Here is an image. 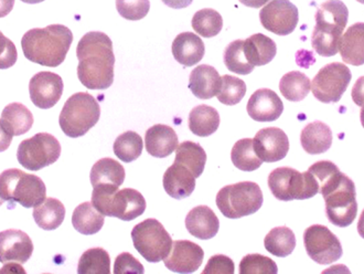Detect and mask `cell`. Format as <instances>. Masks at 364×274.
Here are the masks:
<instances>
[{"label": "cell", "mask_w": 364, "mask_h": 274, "mask_svg": "<svg viewBox=\"0 0 364 274\" xmlns=\"http://www.w3.org/2000/svg\"><path fill=\"white\" fill-rule=\"evenodd\" d=\"M63 88V80L60 75L53 72H39L30 80V99L39 109H51L61 99Z\"/></svg>", "instance_id": "cell-15"}, {"label": "cell", "mask_w": 364, "mask_h": 274, "mask_svg": "<svg viewBox=\"0 0 364 274\" xmlns=\"http://www.w3.org/2000/svg\"><path fill=\"white\" fill-rule=\"evenodd\" d=\"M134 247L146 261H163L173 249V241L167 230L156 219H146L132 230Z\"/></svg>", "instance_id": "cell-9"}, {"label": "cell", "mask_w": 364, "mask_h": 274, "mask_svg": "<svg viewBox=\"0 0 364 274\" xmlns=\"http://www.w3.org/2000/svg\"><path fill=\"white\" fill-rule=\"evenodd\" d=\"M339 51L342 60L348 65H364V23L348 28L340 41Z\"/></svg>", "instance_id": "cell-26"}, {"label": "cell", "mask_w": 364, "mask_h": 274, "mask_svg": "<svg viewBox=\"0 0 364 274\" xmlns=\"http://www.w3.org/2000/svg\"><path fill=\"white\" fill-rule=\"evenodd\" d=\"M77 77L90 90H106L114 82L115 56L109 36L100 31L84 35L77 48Z\"/></svg>", "instance_id": "cell-1"}, {"label": "cell", "mask_w": 364, "mask_h": 274, "mask_svg": "<svg viewBox=\"0 0 364 274\" xmlns=\"http://www.w3.org/2000/svg\"><path fill=\"white\" fill-rule=\"evenodd\" d=\"M277 272L275 261L259 253L245 255L240 263L241 274H276Z\"/></svg>", "instance_id": "cell-43"}, {"label": "cell", "mask_w": 364, "mask_h": 274, "mask_svg": "<svg viewBox=\"0 0 364 274\" xmlns=\"http://www.w3.org/2000/svg\"><path fill=\"white\" fill-rule=\"evenodd\" d=\"M253 143L256 155L266 163L282 161L289 151L287 135L278 127L262 129L256 134Z\"/></svg>", "instance_id": "cell-16"}, {"label": "cell", "mask_w": 364, "mask_h": 274, "mask_svg": "<svg viewBox=\"0 0 364 274\" xmlns=\"http://www.w3.org/2000/svg\"><path fill=\"white\" fill-rule=\"evenodd\" d=\"M4 203H5V201H4V200L1 199V198H0V206L3 205Z\"/></svg>", "instance_id": "cell-56"}, {"label": "cell", "mask_w": 364, "mask_h": 274, "mask_svg": "<svg viewBox=\"0 0 364 274\" xmlns=\"http://www.w3.org/2000/svg\"><path fill=\"white\" fill-rule=\"evenodd\" d=\"M352 75L343 63L333 62L320 69L311 83L314 97L323 103H337L347 91Z\"/></svg>", "instance_id": "cell-12"}, {"label": "cell", "mask_w": 364, "mask_h": 274, "mask_svg": "<svg viewBox=\"0 0 364 274\" xmlns=\"http://www.w3.org/2000/svg\"><path fill=\"white\" fill-rule=\"evenodd\" d=\"M264 246L275 257H288L296 248L295 233L288 227L274 228L266 236Z\"/></svg>", "instance_id": "cell-34"}, {"label": "cell", "mask_w": 364, "mask_h": 274, "mask_svg": "<svg viewBox=\"0 0 364 274\" xmlns=\"http://www.w3.org/2000/svg\"><path fill=\"white\" fill-rule=\"evenodd\" d=\"M358 233L364 239V209L360 216L359 223H358Z\"/></svg>", "instance_id": "cell-53"}, {"label": "cell", "mask_w": 364, "mask_h": 274, "mask_svg": "<svg viewBox=\"0 0 364 274\" xmlns=\"http://www.w3.org/2000/svg\"><path fill=\"white\" fill-rule=\"evenodd\" d=\"M0 198L9 203V209H14L15 204L35 208L47 198V187L38 176L11 168L0 174Z\"/></svg>", "instance_id": "cell-5"}, {"label": "cell", "mask_w": 364, "mask_h": 274, "mask_svg": "<svg viewBox=\"0 0 364 274\" xmlns=\"http://www.w3.org/2000/svg\"><path fill=\"white\" fill-rule=\"evenodd\" d=\"M105 218L95 209L92 203H83L77 206L72 215V225L82 235H95L103 228Z\"/></svg>", "instance_id": "cell-31"}, {"label": "cell", "mask_w": 364, "mask_h": 274, "mask_svg": "<svg viewBox=\"0 0 364 274\" xmlns=\"http://www.w3.org/2000/svg\"><path fill=\"white\" fill-rule=\"evenodd\" d=\"M15 0H0V18L9 15L10 11L14 9Z\"/></svg>", "instance_id": "cell-51"}, {"label": "cell", "mask_w": 364, "mask_h": 274, "mask_svg": "<svg viewBox=\"0 0 364 274\" xmlns=\"http://www.w3.org/2000/svg\"><path fill=\"white\" fill-rule=\"evenodd\" d=\"M93 188L92 205L103 216L132 221L145 213V198L135 189L124 188L119 191V187L112 185Z\"/></svg>", "instance_id": "cell-4"}, {"label": "cell", "mask_w": 364, "mask_h": 274, "mask_svg": "<svg viewBox=\"0 0 364 274\" xmlns=\"http://www.w3.org/2000/svg\"><path fill=\"white\" fill-rule=\"evenodd\" d=\"M90 178L93 187L99 185L119 187L125 181V169L113 158H102L94 164Z\"/></svg>", "instance_id": "cell-28"}, {"label": "cell", "mask_w": 364, "mask_h": 274, "mask_svg": "<svg viewBox=\"0 0 364 274\" xmlns=\"http://www.w3.org/2000/svg\"><path fill=\"white\" fill-rule=\"evenodd\" d=\"M219 126V112L214 107L202 104L190 112L189 129L195 135L208 137L215 133Z\"/></svg>", "instance_id": "cell-29"}, {"label": "cell", "mask_w": 364, "mask_h": 274, "mask_svg": "<svg viewBox=\"0 0 364 274\" xmlns=\"http://www.w3.org/2000/svg\"><path fill=\"white\" fill-rule=\"evenodd\" d=\"M146 149L149 155L165 158L171 155L179 145L177 133L173 127L157 124L148 129L145 135Z\"/></svg>", "instance_id": "cell-21"}, {"label": "cell", "mask_w": 364, "mask_h": 274, "mask_svg": "<svg viewBox=\"0 0 364 274\" xmlns=\"http://www.w3.org/2000/svg\"><path fill=\"white\" fill-rule=\"evenodd\" d=\"M219 72L211 65H201L191 72L189 89L198 99L209 100L217 97L221 89Z\"/></svg>", "instance_id": "cell-24"}, {"label": "cell", "mask_w": 364, "mask_h": 274, "mask_svg": "<svg viewBox=\"0 0 364 274\" xmlns=\"http://www.w3.org/2000/svg\"><path fill=\"white\" fill-rule=\"evenodd\" d=\"M271 0H240V3L243 4L246 7L261 8L262 6L269 3Z\"/></svg>", "instance_id": "cell-52"}, {"label": "cell", "mask_w": 364, "mask_h": 274, "mask_svg": "<svg viewBox=\"0 0 364 274\" xmlns=\"http://www.w3.org/2000/svg\"><path fill=\"white\" fill-rule=\"evenodd\" d=\"M277 47L274 40L263 33H256L244 40V53L254 67L267 65L275 58Z\"/></svg>", "instance_id": "cell-27"}, {"label": "cell", "mask_w": 364, "mask_h": 274, "mask_svg": "<svg viewBox=\"0 0 364 274\" xmlns=\"http://www.w3.org/2000/svg\"><path fill=\"white\" fill-rule=\"evenodd\" d=\"M352 100L358 107H364V75L359 78L352 89Z\"/></svg>", "instance_id": "cell-48"}, {"label": "cell", "mask_w": 364, "mask_h": 274, "mask_svg": "<svg viewBox=\"0 0 364 274\" xmlns=\"http://www.w3.org/2000/svg\"><path fill=\"white\" fill-rule=\"evenodd\" d=\"M163 183L170 197L185 199L195 191L196 177L186 166L175 163L166 171Z\"/></svg>", "instance_id": "cell-22"}, {"label": "cell", "mask_w": 364, "mask_h": 274, "mask_svg": "<svg viewBox=\"0 0 364 274\" xmlns=\"http://www.w3.org/2000/svg\"><path fill=\"white\" fill-rule=\"evenodd\" d=\"M203 258L205 252L199 245L189 240H177L164 262L167 269L175 273H193L199 269Z\"/></svg>", "instance_id": "cell-17"}, {"label": "cell", "mask_w": 364, "mask_h": 274, "mask_svg": "<svg viewBox=\"0 0 364 274\" xmlns=\"http://www.w3.org/2000/svg\"><path fill=\"white\" fill-rule=\"evenodd\" d=\"M301 143L310 155L326 153L333 145V132L323 122H313L301 131Z\"/></svg>", "instance_id": "cell-25"}, {"label": "cell", "mask_w": 364, "mask_h": 274, "mask_svg": "<svg viewBox=\"0 0 364 274\" xmlns=\"http://www.w3.org/2000/svg\"><path fill=\"white\" fill-rule=\"evenodd\" d=\"M192 28L201 37H215L221 33L223 19L217 10L205 8L195 14L192 18Z\"/></svg>", "instance_id": "cell-39"}, {"label": "cell", "mask_w": 364, "mask_h": 274, "mask_svg": "<svg viewBox=\"0 0 364 274\" xmlns=\"http://www.w3.org/2000/svg\"><path fill=\"white\" fill-rule=\"evenodd\" d=\"M21 1L26 4H30V5H33V4L42 3V1H45V0H21Z\"/></svg>", "instance_id": "cell-54"}, {"label": "cell", "mask_w": 364, "mask_h": 274, "mask_svg": "<svg viewBox=\"0 0 364 274\" xmlns=\"http://www.w3.org/2000/svg\"><path fill=\"white\" fill-rule=\"evenodd\" d=\"M79 274L111 273V258L103 248H92L81 255L77 265Z\"/></svg>", "instance_id": "cell-36"}, {"label": "cell", "mask_w": 364, "mask_h": 274, "mask_svg": "<svg viewBox=\"0 0 364 274\" xmlns=\"http://www.w3.org/2000/svg\"><path fill=\"white\" fill-rule=\"evenodd\" d=\"M311 88L309 78L299 71L288 72L279 82L283 97L291 102H301L307 97Z\"/></svg>", "instance_id": "cell-35"}, {"label": "cell", "mask_w": 364, "mask_h": 274, "mask_svg": "<svg viewBox=\"0 0 364 274\" xmlns=\"http://www.w3.org/2000/svg\"><path fill=\"white\" fill-rule=\"evenodd\" d=\"M261 187L253 181L228 185L217 195V206L222 215L230 219H240L257 213L263 205Z\"/></svg>", "instance_id": "cell-7"}, {"label": "cell", "mask_w": 364, "mask_h": 274, "mask_svg": "<svg viewBox=\"0 0 364 274\" xmlns=\"http://www.w3.org/2000/svg\"><path fill=\"white\" fill-rule=\"evenodd\" d=\"M145 272L144 265L133 255L123 252L116 258L114 265L115 274H143Z\"/></svg>", "instance_id": "cell-45"}, {"label": "cell", "mask_w": 364, "mask_h": 274, "mask_svg": "<svg viewBox=\"0 0 364 274\" xmlns=\"http://www.w3.org/2000/svg\"><path fill=\"white\" fill-rule=\"evenodd\" d=\"M224 65L228 69L237 75H247L253 72L254 65H252L244 53V40H235L231 42L223 55Z\"/></svg>", "instance_id": "cell-41"}, {"label": "cell", "mask_w": 364, "mask_h": 274, "mask_svg": "<svg viewBox=\"0 0 364 274\" xmlns=\"http://www.w3.org/2000/svg\"><path fill=\"white\" fill-rule=\"evenodd\" d=\"M73 42V33L63 25L35 28L23 35L21 48L29 61L43 67L57 68L63 63Z\"/></svg>", "instance_id": "cell-2"}, {"label": "cell", "mask_w": 364, "mask_h": 274, "mask_svg": "<svg viewBox=\"0 0 364 274\" xmlns=\"http://www.w3.org/2000/svg\"><path fill=\"white\" fill-rule=\"evenodd\" d=\"M173 58L183 67H193L203 59L205 53V43L196 33H182L173 40Z\"/></svg>", "instance_id": "cell-23"}, {"label": "cell", "mask_w": 364, "mask_h": 274, "mask_svg": "<svg viewBox=\"0 0 364 274\" xmlns=\"http://www.w3.org/2000/svg\"><path fill=\"white\" fill-rule=\"evenodd\" d=\"M175 163L186 166L198 178L205 171L207 154L199 144L190 141L183 142L178 145Z\"/></svg>", "instance_id": "cell-33"}, {"label": "cell", "mask_w": 364, "mask_h": 274, "mask_svg": "<svg viewBox=\"0 0 364 274\" xmlns=\"http://www.w3.org/2000/svg\"><path fill=\"white\" fill-rule=\"evenodd\" d=\"M33 243L21 230L8 229L0 233V262L23 265L31 258Z\"/></svg>", "instance_id": "cell-18"}, {"label": "cell", "mask_w": 364, "mask_h": 274, "mask_svg": "<svg viewBox=\"0 0 364 274\" xmlns=\"http://www.w3.org/2000/svg\"><path fill=\"white\" fill-rule=\"evenodd\" d=\"M308 172L313 174L316 178L319 185V193L323 196L335 188L343 175L337 165L329 161L317 162L313 166H310Z\"/></svg>", "instance_id": "cell-40"}, {"label": "cell", "mask_w": 364, "mask_h": 274, "mask_svg": "<svg viewBox=\"0 0 364 274\" xmlns=\"http://www.w3.org/2000/svg\"><path fill=\"white\" fill-rule=\"evenodd\" d=\"M349 10L340 0H328L318 8L311 45L321 57H333L339 51Z\"/></svg>", "instance_id": "cell-3"}, {"label": "cell", "mask_w": 364, "mask_h": 274, "mask_svg": "<svg viewBox=\"0 0 364 274\" xmlns=\"http://www.w3.org/2000/svg\"><path fill=\"white\" fill-rule=\"evenodd\" d=\"M168 7L173 8V9H182L187 8L191 5L193 0H161Z\"/></svg>", "instance_id": "cell-50"}, {"label": "cell", "mask_w": 364, "mask_h": 274, "mask_svg": "<svg viewBox=\"0 0 364 274\" xmlns=\"http://www.w3.org/2000/svg\"><path fill=\"white\" fill-rule=\"evenodd\" d=\"M17 59L18 52L15 43L0 31V69L6 70L14 67Z\"/></svg>", "instance_id": "cell-46"}, {"label": "cell", "mask_w": 364, "mask_h": 274, "mask_svg": "<svg viewBox=\"0 0 364 274\" xmlns=\"http://www.w3.org/2000/svg\"><path fill=\"white\" fill-rule=\"evenodd\" d=\"M143 139L139 134L127 131L119 135L114 143V153L124 163L136 161L143 153Z\"/></svg>", "instance_id": "cell-38"}, {"label": "cell", "mask_w": 364, "mask_h": 274, "mask_svg": "<svg viewBox=\"0 0 364 274\" xmlns=\"http://www.w3.org/2000/svg\"><path fill=\"white\" fill-rule=\"evenodd\" d=\"M357 1H359L360 4H363L364 5V0H357Z\"/></svg>", "instance_id": "cell-57"}, {"label": "cell", "mask_w": 364, "mask_h": 274, "mask_svg": "<svg viewBox=\"0 0 364 274\" xmlns=\"http://www.w3.org/2000/svg\"><path fill=\"white\" fill-rule=\"evenodd\" d=\"M326 203V215L333 225L349 227L358 215L357 193L355 183L347 175H342L339 184L323 196Z\"/></svg>", "instance_id": "cell-10"}, {"label": "cell", "mask_w": 364, "mask_h": 274, "mask_svg": "<svg viewBox=\"0 0 364 274\" xmlns=\"http://www.w3.org/2000/svg\"><path fill=\"white\" fill-rule=\"evenodd\" d=\"M360 119H361V124L364 129V107H362L361 114H360Z\"/></svg>", "instance_id": "cell-55"}, {"label": "cell", "mask_w": 364, "mask_h": 274, "mask_svg": "<svg viewBox=\"0 0 364 274\" xmlns=\"http://www.w3.org/2000/svg\"><path fill=\"white\" fill-rule=\"evenodd\" d=\"M101 117L99 102L91 94L79 92L69 98L61 114L59 124L65 135L77 139L96 125Z\"/></svg>", "instance_id": "cell-6"}, {"label": "cell", "mask_w": 364, "mask_h": 274, "mask_svg": "<svg viewBox=\"0 0 364 274\" xmlns=\"http://www.w3.org/2000/svg\"><path fill=\"white\" fill-rule=\"evenodd\" d=\"M1 120L6 129L14 136L23 135L33 125V115L28 107L21 103H10L4 109Z\"/></svg>", "instance_id": "cell-32"}, {"label": "cell", "mask_w": 364, "mask_h": 274, "mask_svg": "<svg viewBox=\"0 0 364 274\" xmlns=\"http://www.w3.org/2000/svg\"><path fill=\"white\" fill-rule=\"evenodd\" d=\"M65 218V207L59 199L46 198L41 205L33 209V219L41 229L51 231L58 229Z\"/></svg>", "instance_id": "cell-30"}, {"label": "cell", "mask_w": 364, "mask_h": 274, "mask_svg": "<svg viewBox=\"0 0 364 274\" xmlns=\"http://www.w3.org/2000/svg\"><path fill=\"white\" fill-rule=\"evenodd\" d=\"M246 110L254 121L273 122L283 114L284 104L273 90L259 89L252 94Z\"/></svg>", "instance_id": "cell-19"}, {"label": "cell", "mask_w": 364, "mask_h": 274, "mask_svg": "<svg viewBox=\"0 0 364 274\" xmlns=\"http://www.w3.org/2000/svg\"><path fill=\"white\" fill-rule=\"evenodd\" d=\"M13 134L6 129L3 120L0 119V153L7 151L13 142Z\"/></svg>", "instance_id": "cell-49"}, {"label": "cell", "mask_w": 364, "mask_h": 274, "mask_svg": "<svg viewBox=\"0 0 364 274\" xmlns=\"http://www.w3.org/2000/svg\"><path fill=\"white\" fill-rule=\"evenodd\" d=\"M262 25L277 36L291 35L299 20L297 7L289 0H272L259 13Z\"/></svg>", "instance_id": "cell-14"}, {"label": "cell", "mask_w": 364, "mask_h": 274, "mask_svg": "<svg viewBox=\"0 0 364 274\" xmlns=\"http://www.w3.org/2000/svg\"><path fill=\"white\" fill-rule=\"evenodd\" d=\"M61 155V145L55 136L38 133L20 143L18 162L29 171L37 172L55 164Z\"/></svg>", "instance_id": "cell-11"}, {"label": "cell", "mask_w": 364, "mask_h": 274, "mask_svg": "<svg viewBox=\"0 0 364 274\" xmlns=\"http://www.w3.org/2000/svg\"><path fill=\"white\" fill-rule=\"evenodd\" d=\"M304 245L307 255L318 265H330L342 257L340 240L327 227L310 226L304 233Z\"/></svg>", "instance_id": "cell-13"}, {"label": "cell", "mask_w": 364, "mask_h": 274, "mask_svg": "<svg viewBox=\"0 0 364 274\" xmlns=\"http://www.w3.org/2000/svg\"><path fill=\"white\" fill-rule=\"evenodd\" d=\"M186 227L190 235L198 239H212L219 231V218L208 206H198L190 210L186 217Z\"/></svg>", "instance_id": "cell-20"}, {"label": "cell", "mask_w": 364, "mask_h": 274, "mask_svg": "<svg viewBox=\"0 0 364 274\" xmlns=\"http://www.w3.org/2000/svg\"><path fill=\"white\" fill-rule=\"evenodd\" d=\"M232 163L240 171L253 172L261 167L263 161L256 155L253 139H243L234 144L231 152Z\"/></svg>", "instance_id": "cell-37"}, {"label": "cell", "mask_w": 364, "mask_h": 274, "mask_svg": "<svg viewBox=\"0 0 364 274\" xmlns=\"http://www.w3.org/2000/svg\"><path fill=\"white\" fill-rule=\"evenodd\" d=\"M221 89L217 94L218 99L225 105H235L245 97L246 84L243 80L232 75L221 78Z\"/></svg>", "instance_id": "cell-42"}, {"label": "cell", "mask_w": 364, "mask_h": 274, "mask_svg": "<svg viewBox=\"0 0 364 274\" xmlns=\"http://www.w3.org/2000/svg\"><path fill=\"white\" fill-rule=\"evenodd\" d=\"M116 8L124 19L141 20L147 16L151 9L149 0H116Z\"/></svg>", "instance_id": "cell-44"}, {"label": "cell", "mask_w": 364, "mask_h": 274, "mask_svg": "<svg viewBox=\"0 0 364 274\" xmlns=\"http://www.w3.org/2000/svg\"><path fill=\"white\" fill-rule=\"evenodd\" d=\"M269 187L274 197L282 201L310 199L319 193L313 174L301 173L291 167L274 169L269 176Z\"/></svg>", "instance_id": "cell-8"}, {"label": "cell", "mask_w": 364, "mask_h": 274, "mask_svg": "<svg viewBox=\"0 0 364 274\" xmlns=\"http://www.w3.org/2000/svg\"><path fill=\"white\" fill-rule=\"evenodd\" d=\"M234 262L227 255H213L205 265L202 274H234Z\"/></svg>", "instance_id": "cell-47"}]
</instances>
